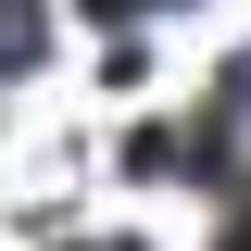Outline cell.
<instances>
[{
  "label": "cell",
  "mask_w": 251,
  "mask_h": 251,
  "mask_svg": "<svg viewBox=\"0 0 251 251\" xmlns=\"http://www.w3.org/2000/svg\"><path fill=\"white\" fill-rule=\"evenodd\" d=\"M38 50H50V13L38 0H0V75H25Z\"/></svg>",
  "instance_id": "obj_1"
},
{
  "label": "cell",
  "mask_w": 251,
  "mask_h": 251,
  "mask_svg": "<svg viewBox=\"0 0 251 251\" xmlns=\"http://www.w3.org/2000/svg\"><path fill=\"white\" fill-rule=\"evenodd\" d=\"M88 13H151V0H88Z\"/></svg>",
  "instance_id": "obj_2"
}]
</instances>
